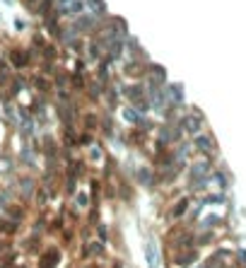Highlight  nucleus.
<instances>
[{
    "label": "nucleus",
    "mask_w": 246,
    "mask_h": 268,
    "mask_svg": "<svg viewBox=\"0 0 246 268\" xmlns=\"http://www.w3.org/2000/svg\"><path fill=\"white\" fill-rule=\"evenodd\" d=\"M162 244H164V256H174L183 249H193L196 246V230L186 223L169 225L164 237H162Z\"/></svg>",
    "instance_id": "nucleus-1"
},
{
    "label": "nucleus",
    "mask_w": 246,
    "mask_h": 268,
    "mask_svg": "<svg viewBox=\"0 0 246 268\" xmlns=\"http://www.w3.org/2000/svg\"><path fill=\"white\" fill-rule=\"evenodd\" d=\"M0 184H5L8 189H12V193L17 196V201L29 203L32 205V198L36 189H39V174H32V172H17L8 179H0Z\"/></svg>",
    "instance_id": "nucleus-2"
},
{
    "label": "nucleus",
    "mask_w": 246,
    "mask_h": 268,
    "mask_svg": "<svg viewBox=\"0 0 246 268\" xmlns=\"http://www.w3.org/2000/svg\"><path fill=\"white\" fill-rule=\"evenodd\" d=\"M193 198H196V196H191L186 191H181L176 198H169V205H167V210H164V220H167L169 225L186 223V218H189V212H191V205H193Z\"/></svg>",
    "instance_id": "nucleus-3"
},
{
    "label": "nucleus",
    "mask_w": 246,
    "mask_h": 268,
    "mask_svg": "<svg viewBox=\"0 0 246 268\" xmlns=\"http://www.w3.org/2000/svg\"><path fill=\"white\" fill-rule=\"evenodd\" d=\"M5 58L15 73H32L34 70V51L29 46H10Z\"/></svg>",
    "instance_id": "nucleus-4"
},
{
    "label": "nucleus",
    "mask_w": 246,
    "mask_h": 268,
    "mask_svg": "<svg viewBox=\"0 0 246 268\" xmlns=\"http://www.w3.org/2000/svg\"><path fill=\"white\" fill-rule=\"evenodd\" d=\"M176 123L181 126V131H183L186 138H193V135L208 131V119H205V114H203L198 106H189L186 114H183Z\"/></svg>",
    "instance_id": "nucleus-5"
},
{
    "label": "nucleus",
    "mask_w": 246,
    "mask_h": 268,
    "mask_svg": "<svg viewBox=\"0 0 246 268\" xmlns=\"http://www.w3.org/2000/svg\"><path fill=\"white\" fill-rule=\"evenodd\" d=\"M78 261L87 263V261H99V263H106L109 261V246L101 244L97 237H92L87 242L78 244Z\"/></svg>",
    "instance_id": "nucleus-6"
},
{
    "label": "nucleus",
    "mask_w": 246,
    "mask_h": 268,
    "mask_svg": "<svg viewBox=\"0 0 246 268\" xmlns=\"http://www.w3.org/2000/svg\"><path fill=\"white\" fill-rule=\"evenodd\" d=\"M217 167V157H193L186 172H183V181H196V179H208L213 174V169Z\"/></svg>",
    "instance_id": "nucleus-7"
},
{
    "label": "nucleus",
    "mask_w": 246,
    "mask_h": 268,
    "mask_svg": "<svg viewBox=\"0 0 246 268\" xmlns=\"http://www.w3.org/2000/svg\"><path fill=\"white\" fill-rule=\"evenodd\" d=\"M191 145H193V152L198 157H217L220 155V145H217V138H215L210 131H203V133L189 138Z\"/></svg>",
    "instance_id": "nucleus-8"
},
{
    "label": "nucleus",
    "mask_w": 246,
    "mask_h": 268,
    "mask_svg": "<svg viewBox=\"0 0 246 268\" xmlns=\"http://www.w3.org/2000/svg\"><path fill=\"white\" fill-rule=\"evenodd\" d=\"M131 181L140 189H147V191H157V169L145 162V165H135L131 167Z\"/></svg>",
    "instance_id": "nucleus-9"
},
{
    "label": "nucleus",
    "mask_w": 246,
    "mask_h": 268,
    "mask_svg": "<svg viewBox=\"0 0 246 268\" xmlns=\"http://www.w3.org/2000/svg\"><path fill=\"white\" fill-rule=\"evenodd\" d=\"M15 244H17V249L22 251L24 256L36 258L46 249V237L44 235H32V232H22V235L15 239Z\"/></svg>",
    "instance_id": "nucleus-10"
},
{
    "label": "nucleus",
    "mask_w": 246,
    "mask_h": 268,
    "mask_svg": "<svg viewBox=\"0 0 246 268\" xmlns=\"http://www.w3.org/2000/svg\"><path fill=\"white\" fill-rule=\"evenodd\" d=\"M203 261V249L193 246V249H183L174 256H164V263L167 268H193Z\"/></svg>",
    "instance_id": "nucleus-11"
},
{
    "label": "nucleus",
    "mask_w": 246,
    "mask_h": 268,
    "mask_svg": "<svg viewBox=\"0 0 246 268\" xmlns=\"http://www.w3.org/2000/svg\"><path fill=\"white\" fill-rule=\"evenodd\" d=\"M63 256H66V251L60 249V244H46L44 251L34 258V261H36L34 268H60Z\"/></svg>",
    "instance_id": "nucleus-12"
},
{
    "label": "nucleus",
    "mask_w": 246,
    "mask_h": 268,
    "mask_svg": "<svg viewBox=\"0 0 246 268\" xmlns=\"http://www.w3.org/2000/svg\"><path fill=\"white\" fill-rule=\"evenodd\" d=\"M82 155H85V159H87V165L92 167V172H99L101 165H104L106 157H109V147H106V143H104L101 138H97V140H94Z\"/></svg>",
    "instance_id": "nucleus-13"
},
{
    "label": "nucleus",
    "mask_w": 246,
    "mask_h": 268,
    "mask_svg": "<svg viewBox=\"0 0 246 268\" xmlns=\"http://www.w3.org/2000/svg\"><path fill=\"white\" fill-rule=\"evenodd\" d=\"M229 225V218L227 215H222V212H217V210H205L196 220V225H193V230L196 232H201V230H224Z\"/></svg>",
    "instance_id": "nucleus-14"
},
{
    "label": "nucleus",
    "mask_w": 246,
    "mask_h": 268,
    "mask_svg": "<svg viewBox=\"0 0 246 268\" xmlns=\"http://www.w3.org/2000/svg\"><path fill=\"white\" fill-rule=\"evenodd\" d=\"M34 208L29 203H22V201H15L8 205V210H5V218H10L12 223L22 225L24 230H27V223H29V218H32Z\"/></svg>",
    "instance_id": "nucleus-15"
},
{
    "label": "nucleus",
    "mask_w": 246,
    "mask_h": 268,
    "mask_svg": "<svg viewBox=\"0 0 246 268\" xmlns=\"http://www.w3.org/2000/svg\"><path fill=\"white\" fill-rule=\"evenodd\" d=\"M29 87L34 94H44V97H53V78H48L39 70L29 73Z\"/></svg>",
    "instance_id": "nucleus-16"
},
{
    "label": "nucleus",
    "mask_w": 246,
    "mask_h": 268,
    "mask_svg": "<svg viewBox=\"0 0 246 268\" xmlns=\"http://www.w3.org/2000/svg\"><path fill=\"white\" fill-rule=\"evenodd\" d=\"M48 220H51V210H34L29 223H27V232L32 235H44L48 232Z\"/></svg>",
    "instance_id": "nucleus-17"
},
{
    "label": "nucleus",
    "mask_w": 246,
    "mask_h": 268,
    "mask_svg": "<svg viewBox=\"0 0 246 268\" xmlns=\"http://www.w3.org/2000/svg\"><path fill=\"white\" fill-rule=\"evenodd\" d=\"M164 97H167V106H186V89L181 82L169 80L164 85Z\"/></svg>",
    "instance_id": "nucleus-18"
},
{
    "label": "nucleus",
    "mask_w": 246,
    "mask_h": 268,
    "mask_svg": "<svg viewBox=\"0 0 246 268\" xmlns=\"http://www.w3.org/2000/svg\"><path fill=\"white\" fill-rule=\"evenodd\" d=\"M118 119H121L128 128H140L143 123H145V114H140L135 106H131V104H123L121 109H118Z\"/></svg>",
    "instance_id": "nucleus-19"
},
{
    "label": "nucleus",
    "mask_w": 246,
    "mask_h": 268,
    "mask_svg": "<svg viewBox=\"0 0 246 268\" xmlns=\"http://www.w3.org/2000/svg\"><path fill=\"white\" fill-rule=\"evenodd\" d=\"M232 186V174L224 169V165H217L210 174V191H229Z\"/></svg>",
    "instance_id": "nucleus-20"
},
{
    "label": "nucleus",
    "mask_w": 246,
    "mask_h": 268,
    "mask_svg": "<svg viewBox=\"0 0 246 268\" xmlns=\"http://www.w3.org/2000/svg\"><path fill=\"white\" fill-rule=\"evenodd\" d=\"M203 203V208H220V205H229V193L227 191H208L203 196H196Z\"/></svg>",
    "instance_id": "nucleus-21"
},
{
    "label": "nucleus",
    "mask_w": 246,
    "mask_h": 268,
    "mask_svg": "<svg viewBox=\"0 0 246 268\" xmlns=\"http://www.w3.org/2000/svg\"><path fill=\"white\" fill-rule=\"evenodd\" d=\"M20 167H17V159H15V152H12L10 147H5L3 152H0V179H8L12 174H17Z\"/></svg>",
    "instance_id": "nucleus-22"
},
{
    "label": "nucleus",
    "mask_w": 246,
    "mask_h": 268,
    "mask_svg": "<svg viewBox=\"0 0 246 268\" xmlns=\"http://www.w3.org/2000/svg\"><path fill=\"white\" fill-rule=\"evenodd\" d=\"M220 230H201V232H196V246L198 249H213V246L220 244Z\"/></svg>",
    "instance_id": "nucleus-23"
},
{
    "label": "nucleus",
    "mask_w": 246,
    "mask_h": 268,
    "mask_svg": "<svg viewBox=\"0 0 246 268\" xmlns=\"http://www.w3.org/2000/svg\"><path fill=\"white\" fill-rule=\"evenodd\" d=\"M58 244H60L63 251H73L78 246V227L75 225H66L60 230V235H58Z\"/></svg>",
    "instance_id": "nucleus-24"
},
{
    "label": "nucleus",
    "mask_w": 246,
    "mask_h": 268,
    "mask_svg": "<svg viewBox=\"0 0 246 268\" xmlns=\"http://www.w3.org/2000/svg\"><path fill=\"white\" fill-rule=\"evenodd\" d=\"M68 203H70V205H73V208H75L78 212H82V215H85V212L92 208V203H90V191H87V186H85V189L80 186V189L73 193V198H68Z\"/></svg>",
    "instance_id": "nucleus-25"
},
{
    "label": "nucleus",
    "mask_w": 246,
    "mask_h": 268,
    "mask_svg": "<svg viewBox=\"0 0 246 268\" xmlns=\"http://www.w3.org/2000/svg\"><path fill=\"white\" fill-rule=\"evenodd\" d=\"M24 232V227L22 225H17V223H12L10 218H5V215H0V237L3 239H17V237Z\"/></svg>",
    "instance_id": "nucleus-26"
},
{
    "label": "nucleus",
    "mask_w": 246,
    "mask_h": 268,
    "mask_svg": "<svg viewBox=\"0 0 246 268\" xmlns=\"http://www.w3.org/2000/svg\"><path fill=\"white\" fill-rule=\"evenodd\" d=\"M171 152H174V157H176V162H181V165H189L191 159L196 157L193 145H191L189 138H186V140H181V143H176V145L171 147Z\"/></svg>",
    "instance_id": "nucleus-27"
},
{
    "label": "nucleus",
    "mask_w": 246,
    "mask_h": 268,
    "mask_svg": "<svg viewBox=\"0 0 246 268\" xmlns=\"http://www.w3.org/2000/svg\"><path fill=\"white\" fill-rule=\"evenodd\" d=\"M94 237L99 239L101 244H106V246H109V244H111V239H113V237H111V227H109V225L104 223V220H99V223L94 225Z\"/></svg>",
    "instance_id": "nucleus-28"
},
{
    "label": "nucleus",
    "mask_w": 246,
    "mask_h": 268,
    "mask_svg": "<svg viewBox=\"0 0 246 268\" xmlns=\"http://www.w3.org/2000/svg\"><path fill=\"white\" fill-rule=\"evenodd\" d=\"M97 138H99L97 133H90V131H78V152H85V150H87Z\"/></svg>",
    "instance_id": "nucleus-29"
},
{
    "label": "nucleus",
    "mask_w": 246,
    "mask_h": 268,
    "mask_svg": "<svg viewBox=\"0 0 246 268\" xmlns=\"http://www.w3.org/2000/svg\"><path fill=\"white\" fill-rule=\"evenodd\" d=\"M99 220H101V208H90V210L82 215V223L90 225V227H94Z\"/></svg>",
    "instance_id": "nucleus-30"
},
{
    "label": "nucleus",
    "mask_w": 246,
    "mask_h": 268,
    "mask_svg": "<svg viewBox=\"0 0 246 268\" xmlns=\"http://www.w3.org/2000/svg\"><path fill=\"white\" fill-rule=\"evenodd\" d=\"M234 263L239 268H246V246H234Z\"/></svg>",
    "instance_id": "nucleus-31"
},
{
    "label": "nucleus",
    "mask_w": 246,
    "mask_h": 268,
    "mask_svg": "<svg viewBox=\"0 0 246 268\" xmlns=\"http://www.w3.org/2000/svg\"><path fill=\"white\" fill-rule=\"evenodd\" d=\"M3 3H5V5H15V0H3Z\"/></svg>",
    "instance_id": "nucleus-32"
},
{
    "label": "nucleus",
    "mask_w": 246,
    "mask_h": 268,
    "mask_svg": "<svg viewBox=\"0 0 246 268\" xmlns=\"http://www.w3.org/2000/svg\"><path fill=\"white\" fill-rule=\"evenodd\" d=\"M17 268H29V266H27V261H24V263H20V266H17Z\"/></svg>",
    "instance_id": "nucleus-33"
}]
</instances>
